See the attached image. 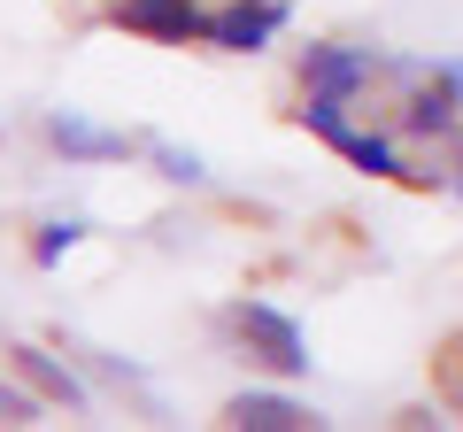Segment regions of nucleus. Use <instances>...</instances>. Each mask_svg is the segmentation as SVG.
Listing matches in <instances>:
<instances>
[{
    "instance_id": "nucleus-1",
    "label": "nucleus",
    "mask_w": 463,
    "mask_h": 432,
    "mask_svg": "<svg viewBox=\"0 0 463 432\" xmlns=\"http://www.w3.org/2000/svg\"><path fill=\"white\" fill-rule=\"evenodd\" d=\"M301 132L325 139V147L340 155V163H355L364 178H410V185L448 178V170H410V163H402V147H394V132H364V124H347V100H332V93H301Z\"/></svg>"
},
{
    "instance_id": "nucleus-2",
    "label": "nucleus",
    "mask_w": 463,
    "mask_h": 432,
    "mask_svg": "<svg viewBox=\"0 0 463 432\" xmlns=\"http://www.w3.org/2000/svg\"><path fill=\"white\" fill-rule=\"evenodd\" d=\"M232 333H240V348L263 371H279V379H301V371H309V333H301L279 301H240V309H232Z\"/></svg>"
},
{
    "instance_id": "nucleus-3",
    "label": "nucleus",
    "mask_w": 463,
    "mask_h": 432,
    "mask_svg": "<svg viewBox=\"0 0 463 432\" xmlns=\"http://www.w3.org/2000/svg\"><path fill=\"white\" fill-rule=\"evenodd\" d=\"M386 54L371 47H332V39H317V47H301V93H332V100H355L371 93V78H386Z\"/></svg>"
},
{
    "instance_id": "nucleus-4",
    "label": "nucleus",
    "mask_w": 463,
    "mask_h": 432,
    "mask_svg": "<svg viewBox=\"0 0 463 432\" xmlns=\"http://www.w3.org/2000/svg\"><path fill=\"white\" fill-rule=\"evenodd\" d=\"M109 23H116V32H132V39H155V47L209 39V8H201V0H116Z\"/></svg>"
},
{
    "instance_id": "nucleus-5",
    "label": "nucleus",
    "mask_w": 463,
    "mask_h": 432,
    "mask_svg": "<svg viewBox=\"0 0 463 432\" xmlns=\"http://www.w3.org/2000/svg\"><path fill=\"white\" fill-rule=\"evenodd\" d=\"M286 16H294V0H224V8H209V47L263 54L270 39L286 32Z\"/></svg>"
},
{
    "instance_id": "nucleus-6",
    "label": "nucleus",
    "mask_w": 463,
    "mask_h": 432,
    "mask_svg": "<svg viewBox=\"0 0 463 432\" xmlns=\"http://www.w3.org/2000/svg\"><path fill=\"white\" fill-rule=\"evenodd\" d=\"M402 132L410 139H463V93L440 78V62H425L410 78V100H402Z\"/></svg>"
},
{
    "instance_id": "nucleus-7",
    "label": "nucleus",
    "mask_w": 463,
    "mask_h": 432,
    "mask_svg": "<svg viewBox=\"0 0 463 432\" xmlns=\"http://www.w3.org/2000/svg\"><path fill=\"white\" fill-rule=\"evenodd\" d=\"M47 139L62 147V163H124V155H132V139H124V132L78 117V108H54V117H47Z\"/></svg>"
},
{
    "instance_id": "nucleus-8",
    "label": "nucleus",
    "mask_w": 463,
    "mask_h": 432,
    "mask_svg": "<svg viewBox=\"0 0 463 432\" xmlns=\"http://www.w3.org/2000/svg\"><path fill=\"white\" fill-rule=\"evenodd\" d=\"M224 417H232L240 432H309V425H325L309 401H294V394H263V386L232 394V409H224Z\"/></svg>"
},
{
    "instance_id": "nucleus-9",
    "label": "nucleus",
    "mask_w": 463,
    "mask_h": 432,
    "mask_svg": "<svg viewBox=\"0 0 463 432\" xmlns=\"http://www.w3.org/2000/svg\"><path fill=\"white\" fill-rule=\"evenodd\" d=\"M16 363H24V379H32L47 401H62V409H93V394H85V379L70 363H54V355H39V348H16Z\"/></svg>"
},
{
    "instance_id": "nucleus-10",
    "label": "nucleus",
    "mask_w": 463,
    "mask_h": 432,
    "mask_svg": "<svg viewBox=\"0 0 463 432\" xmlns=\"http://www.w3.org/2000/svg\"><path fill=\"white\" fill-rule=\"evenodd\" d=\"M139 147H147V163L163 170L170 185H209V163H201L194 147H178V139H139Z\"/></svg>"
},
{
    "instance_id": "nucleus-11",
    "label": "nucleus",
    "mask_w": 463,
    "mask_h": 432,
    "mask_svg": "<svg viewBox=\"0 0 463 432\" xmlns=\"http://www.w3.org/2000/svg\"><path fill=\"white\" fill-rule=\"evenodd\" d=\"M85 232H93L85 216H47V224H39V239H32V263H62Z\"/></svg>"
},
{
    "instance_id": "nucleus-12",
    "label": "nucleus",
    "mask_w": 463,
    "mask_h": 432,
    "mask_svg": "<svg viewBox=\"0 0 463 432\" xmlns=\"http://www.w3.org/2000/svg\"><path fill=\"white\" fill-rule=\"evenodd\" d=\"M0 417H8V425H39V394H16V386H0Z\"/></svg>"
},
{
    "instance_id": "nucleus-13",
    "label": "nucleus",
    "mask_w": 463,
    "mask_h": 432,
    "mask_svg": "<svg viewBox=\"0 0 463 432\" xmlns=\"http://www.w3.org/2000/svg\"><path fill=\"white\" fill-rule=\"evenodd\" d=\"M440 78H448V85L463 93V54H440Z\"/></svg>"
},
{
    "instance_id": "nucleus-14",
    "label": "nucleus",
    "mask_w": 463,
    "mask_h": 432,
    "mask_svg": "<svg viewBox=\"0 0 463 432\" xmlns=\"http://www.w3.org/2000/svg\"><path fill=\"white\" fill-rule=\"evenodd\" d=\"M448 355H456V417H463V340H456Z\"/></svg>"
},
{
    "instance_id": "nucleus-15",
    "label": "nucleus",
    "mask_w": 463,
    "mask_h": 432,
    "mask_svg": "<svg viewBox=\"0 0 463 432\" xmlns=\"http://www.w3.org/2000/svg\"><path fill=\"white\" fill-rule=\"evenodd\" d=\"M448 185H456V193H463V139H456V170H448Z\"/></svg>"
}]
</instances>
